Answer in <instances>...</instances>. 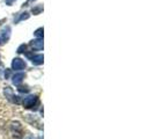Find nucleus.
I'll return each instance as SVG.
<instances>
[{
	"label": "nucleus",
	"instance_id": "obj_1",
	"mask_svg": "<svg viewBox=\"0 0 154 139\" xmlns=\"http://www.w3.org/2000/svg\"><path fill=\"white\" fill-rule=\"evenodd\" d=\"M37 102H38L37 96H35V95H29V96H27V97L23 100V106H24V108H32Z\"/></svg>",
	"mask_w": 154,
	"mask_h": 139
},
{
	"label": "nucleus",
	"instance_id": "obj_2",
	"mask_svg": "<svg viewBox=\"0 0 154 139\" xmlns=\"http://www.w3.org/2000/svg\"><path fill=\"white\" fill-rule=\"evenodd\" d=\"M12 67H13V70H15V71H20V70H23L26 67V63L21 58H15L12 62Z\"/></svg>",
	"mask_w": 154,
	"mask_h": 139
},
{
	"label": "nucleus",
	"instance_id": "obj_3",
	"mask_svg": "<svg viewBox=\"0 0 154 139\" xmlns=\"http://www.w3.org/2000/svg\"><path fill=\"white\" fill-rule=\"evenodd\" d=\"M43 60H44L43 54H35L34 57H31V62L34 63L35 65H41V64H43Z\"/></svg>",
	"mask_w": 154,
	"mask_h": 139
},
{
	"label": "nucleus",
	"instance_id": "obj_4",
	"mask_svg": "<svg viewBox=\"0 0 154 139\" xmlns=\"http://www.w3.org/2000/svg\"><path fill=\"white\" fill-rule=\"evenodd\" d=\"M31 46L32 48H35V49H43V39H34V41H31Z\"/></svg>",
	"mask_w": 154,
	"mask_h": 139
},
{
	"label": "nucleus",
	"instance_id": "obj_5",
	"mask_svg": "<svg viewBox=\"0 0 154 139\" xmlns=\"http://www.w3.org/2000/svg\"><path fill=\"white\" fill-rule=\"evenodd\" d=\"M23 79H24V74H23V73H17V74H15V76L13 77V84H14V85H17V84H20V82L22 81Z\"/></svg>",
	"mask_w": 154,
	"mask_h": 139
},
{
	"label": "nucleus",
	"instance_id": "obj_6",
	"mask_svg": "<svg viewBox=\"0 0 154 139\" xmlns=\"http://www.w3.org/2000/svg\"><path fill=\"white\" fill-rule=\"evenodd\" d=\"M8 37H9V28L7 29V31L4 30L1 34H0V44L4 43V42H6V41L8 39Z\"/></svg>",
	"mask_w": 154,
	"mask_h": 139
},
{
	"label": "nucleus",
	"instance_id": "obj_7",
	"mask_svg": "<svg viewBox=\"0 0 154 139\" xmlns=\"http://www.w3.org/2000/svg\"><path fill=\"white\" fill-rule=\"evenodd\" d=\"M34 34H35V36H36V37L42 39V37H43V28H38V29L35 31Z\"/></svg>",
	"mask_w": 154,
	"mask_h": 139
},
{
	"label": "nucleus",
	"instance_id": "obj_8",
	"mask_svg": "<svg viewBox=\"0 0 154 139\" xmlns=\"http://www.w3.org/2000/svg\"><path fill=\"white\" fill-rule=\"evenodd\" d=\"M42 9H43V6H37V7H35V8H32V13L34 14H39L41 12H42Z\"/></svg>",
	"mask_w": 154,
	"mask_h": 139
},
{
	"label": "nucleus",
	"instance_id": "obj_9",
	"mask_svg": "<svg viewBox=\"0 0 154 139\" xmlns=\"http://www.w3.org/2000/svg\"><path fill=\"white\" fill-rule=\"evenodd\" d=\"M29 17V14L28 13H23V15H21V17L19 19V21H21V20H26V19H28Z\"/></svg>",
	"mask_w": 154,
	"mask_h": 139
},
{
	"label": "nucleus",
	"instance_id": "obj_10",
	"mask_svg": "<svg viewBox=\"0 0 154 139\" xmlns=\"http://www.w3.org/2000/svg\"><path fill=\"white\" fill-rule=\"evenodd\" d=\"M13 1H15V0H7V5H12Z\"/></svg>",
	"mask_w": 154,
	"mask_h": 139
},
{
	"label": "nucleus",
	"instance_id": "obj_11",
	"mask_svg": "<svg viewBox=\"0 0 154 139\" xmlns=\"http://www.w3.org/2000/svg\"><path fill=\"white\" fill-rule=\"evenodd\" d=\"M31 1H34V0H28V2H31Z\"/></svg>",
	"mask_w": 154,
	"mask_h": 139
}]
</instances>
